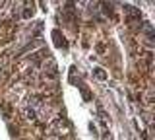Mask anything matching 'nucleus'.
Wrapping results in <instances>:
<instances>
[{
    "mask_svg": "<svg viewBox=\"0 0 155 140\" xmlns=\"http://www.w3.org/2000/svg\"><path fill=\"white\" fill-rule=\"evenodd\" d=\"M52 39H54V43L58 47H66V41H64V37H60V31H52Z\"/></svg>",
    "mask_w": 155,
    "mask_h": 140,
    "instance_id": "obj_1",
    "label": "nucleus"
},
{
    "mask_svg": "<svg viewBox=\"0 0 155 140\" xmlns=\"http://www.w3.org/2000/svg\"><path fill=\"white\" fill-rule=\"evenodd\" d=\"M93 74L97 76V80H107V72L103 68H93Z\"/></svg>",
    "mask_w": 155,
    "mask_h": 140,
    "instance_id": "obj_2",
    "label": "nucleus"
},
{
    "mask_svg": "<svg viewBox=\"0 0 155 140\" xmlns=\"http://www.w3.org/2000/svg\"><path fill=\"white\" fill-rule=\"evenodd\" d=\"M21 16H23V18H31V16H33V6H29V4H27V6L23 8Z\"/></svg>",
    "mask_w": 155,
    "mask_h": 140,
    "instance_id": "obj_3",
    "label": "nucleus"
}]
</instances>
